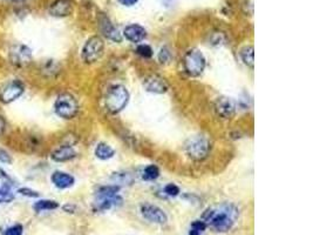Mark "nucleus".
<instances>
[{
  "mask_svg": "<svg viewBox=\"0 0 313 235\" xmlns=\"http://www.w3.org/2000/svg\"><path fill=\"white\" fill-rule=\"evenodd\" d=\"M129 100V93L127 88L122 85L113 86L107 92L106 107L109 112L119 113L125 109Z\"/></svg>",
  "mask_w": 313,
  "mask_h": 235,
  "instance_id": "nucleus-2",
  "label": "nucleus"
},
{
  "mask_svg": "<svg viewBox=\"0 0 313 235\" xmlns=\"http://www.w3.org/2000/svg\"><path fill=\"white\" fill-rule=\"evenodd\" d=\"M73 12L72 0H57L50 7V13L53 17H67Z\"/></svg>",
  "mask_w": 313,
  "mask_h": 235,
  "instance_id": "nucleus-10",
  "label": "nucleus"
},
{
  "mask_svg": "<svg viewBox=\"0 0 313 235\" xmlns=\"http://www.w3.org/2000/svg\"><path fill=\"white\" fill-rule=\"evenodd\" d=\"M143 85H145L146 90L148 91V92L156 93V94L165 93V92H167V90H168L167 83H165V81L163 80L162 78H159L157 76L148 77L145 80V83H143Z\"/></svg>",
  "mask_w": 313,
  "mask_h": 235,
  "instance_id": "nucleus-11",
  "label": "nucleus"
},
{
  "mask_svg": "<svg viewBox=\"0 0 313 235\" xmlns=\"http://www.w3.org/2000/svg\"><path fill=\"white\" fill-rule=\"evenodd\" d=\"M22 233H24V227L20 224L14 225L5 231V235H22Z\"/></svg>",
  "mask_w": 313,
  "mask_h": 235,
  "instance_id": "nucleus-27",
  "label": "nucleus"
},
{
  "mask_svg": "<svg viewBox=\"0 0 313 235\" xmlns=\"http://www.w3.org/2000/svg\"><path fill=\"white\" fill-rule=\"evenodd\" d=\"M104 50V42L100 37H92L86 41L83 45L82 53V60L87 64H93L102 57Z\"/></svg>",
  "mask_w": 313,
  "mask_h": 235,
  "instance_id": "nucleus-5",
  "label": "nucleus"
},
{
  "mask_svg": "<svg viewBox=\"0 0 313 235\" xmlns=\"http://www.w3.org/2000/svg\"><path fill=\"white\" fill-rule=\"evenodd\" d=\"M191 230L197 231L198 233H202V232H204L205 230H207V224H205L203 220H197L191 224Z\"/></svg>",
  "mask_w": 313,
  "mask_h": 235,
  "instance_id": "nucleus-30",
  "label": "nucleus"
},
{
  "mask_svg": "<svg viewBox=\"0 0 313 235\" xmlns=\"http://www.w3.org/2000/svg\"><path fill=\"white\" fill-rule=\"evenodd\" d=\"M240 57H242V60L244 61V64L246 66L253 67L255 65V59H253V47L252 46H246L244 47L242 51H240Z\"/></svg>",
  "mask_w": 313,
  "mask_h": 235,
  "instance_id": "nucleus-21",
  "label": "nucleus"
},
{
  "mask_svg": "<svg viewBox=\"0 0 313 235\" xmlns=\"http://www.w3.org/2000/svg\"><path fill=\"white\" fill-rule=\"evenodd\" d=\"M183 64L189 76L198 77L205 68V58L201 51L190 50L185 54Z\"/></svg>",
  "mask_w": 313,
  "mask_h": 235,
  "instance_id": "nucleus-6",
  "label": "nucleus"
},
{
  "mask_svg": "<svg viewBox=\"0 0 313 235\" xmlns=\"http://www.w3.org/2000/svg\"><path fill=\"white\" fill-rule=\"evenodd\" d=\"M141 214L143 218L154 224L163 225L168 221V217L167 214L164 213V211L161 210L157 206L151 204H146L141 206Z\"/></svg>",
  "mask_w": 313,
  "mask_h": 235,
  "instance_id": "nucleus-8",
  "label": "nucleus"
},
{
  "mask_svg": "<svg viewBox=\"0 0 313 235\" xmlns=\"http://www.w3.org/2000/svg\"><path fill=\"white\" fill-rule=\"evenodd\" d=\"M0 162H4V164H11L12 162V156L4 148H0Z\"/></svg>",
  "mask_w": 313,
  "mask_h": 235,
  "instance_id": "nucleus-31",
  "label": "nucleus"
},
{
  "mask_svg": "<svg viewBox=\"0 0 313 235\" xmlns=\"http://www.w3.org/2000/svg\"><path fill=\"white\" fill-rule=\"evenodd\" d=\"M216 112L223 119H230L236 113V104L231 98L222 97L216 101Z\"/></svg>",
  "mask_w": 313,
  "mask_h": 235,
  "instance_id": "nucleus-9",
  "label": "nucleus"
},
{
  "mask_svg": "<svg viewBox=\"0 0 313 235\" xmlns=\"http://www.w3.org/2000/svg\"><path fill=\"white\" fill-rule=\"evenodd\" d=\"M14 200V194L12 193V189L9 187V184H5L2 188H0V202L2 204H8Z\"/></svg>",
  "mask_w": 313,
  "mask_h": 235,
  "instance_id": "nucleus-22",
  "label": "nucleus"
},
{
  "mask_svg": "<svg viewBox=\"0 0 313 235\" xmlns=\"http://www.w3.org/2000/svg\"><path fill=\"white\" fill-rule=\"evenodd\" d=\"M164 193L169 197H176V195L180 194V188L175 184H169L164 187Z\"/></svg>",
  "mask_w": 313,
  "mask_h": 235,
  "instance_id": "nucleus-28",
  "label": "nucleus"
},
{
  "mask_svg": "<svg viewBox=\"0 0 313 235\" xmlns=\"http://www.w3.org/2000/svg\"><path fill=\"white\" fill-rule=\"evenodd\" d=\"M59 207V204L54 200H40L35 202L33 205V208L35 212H42V211H53Z\"/></svg>",
  "mask_w": 313,
  "mask_h": 235,
  "instance_id": "nucleus-20",
  "label": "nucleus"
},
{
  "mask_svg": "<svg viewBox=\"0 0 313 235\" xmlns=\"http://www.w3.org/2000/svg\"><path fill=\"white\" fill-rule=\"evenodd\" d=\"M123 35H125L126 39H128L129 41L140 42L146 38L147 32L141 25L133 24V25L127 26V27L125 28V31H123Z\"/></svg>",
  "mask_w": 313,
  "mask_h": 235,
  "instance_id": "nucleus-14",
  "label": "nucleus"
},
{
  "mask_svg": "<svg viewBox=\"0 0 313 235\" xmlns=\"http://www.w3.org/2000/svg\"><path fill=\"white\" fill-rule=\"evenodd\" d=\"M119 1H120V4H122L125 6H133V5H135L139 0H119Z\"/></svg>",
  "mask_w": 313,
  "mask_h": 235,
  "instance_id": "nucleus-32",
  "label": "nucleus"
},
{
  "mask_svg": "<svg viewBox=\"0 0 313 235\" xmlns=\"http://www.w3.org/2000/svg\"><path fill=\"white\" fill-rule=\"evenodd\" d=\"M51 179H52V182H53V184L60 189H66V188L72 187V186L74 185V181H76L71 174H68V173H65V172H60V171L54 172L53 174H52Z\"/></svg>",
  "mask_w": 313,
  "mask_h": 235,
  "instance_id": "nucleus-15",
  "label": "nucleus"
},
{
  "mask_svg": "<svg viewBox=\"0 0 313 235\" xmlns=\"http://www.w3.org/2000/svg\"><path fill=\"white\" fill-rule=\"evenodd\" d=\"M158 60L161 64H167L171 60V53L167 47L162 48L158 53Z\"/></svg>",
  "mask_w": 313,
  "mask_h": 235,
  "instance_id": "nucleus-26",
  "label": "nucleus"
},
{
  "mask_svg": "<svg viewBox=\"0 0 313 235\" xmlns=\"http://www.w3.org/2000/svg\"><path fill=\"white\" fill-rule=\"evenodd\" d=\"M136 52H138L139 55H141L142 58H152L153 57V50L149 45L142 44L139 45L138 48H136Z\"/></svg>",
  "mask_w": 313,
  "mask_h": 235,
  "instance_id": "nucleus-25",
  "label": "nucleus"
},
{
  "mask_svg": "<svg viewBox=\"0 0 313 235\" xmlns=\"http://www.w3.org/2000/svg\"><path fill=\"white\" fill-rule=\"evenodd\" d=\"M114 154H115L114 149L109 145H107V143L101 142L96 146L95 155L101 160H108L110 158H113Z\"/></svg>",
  "mask_w": 313,
  "mask_h": 235,
  "instance_id": "nucleus-18",
  "label": "nucleus"
},
{
  "mask_svg": "<svg viewBox=\"0 0 313 235\" xmlns=\"http://www.w3.org/2000/svg\"><path fill=\"white\" fill-rule=\"evenodd\" d=\"M5 128H6V121H5L4 118L0 116V135H1L2 133H4Z\"/></svg>",
  "mask_w": 313,
  "mask_h": 235,
  "instance_id": "nucleus-33",
  "label": "nucleus"
},
{
  "mask_svg": "<svg viewBox=\"0 0 313 235\" xmlns=\"http://www.w3.org/2000/svg\"><path fill=\"white\" fill-rule=\"evenodd\" d=\"M19 193L24 197H28V198H39V193L37 191H33V189L24 187V188H19Z\"/></svg>",
  "mask_w": 313,
  "mask_h": 235,
  "instance_id": "nucleus-29",
  "label": "nucleus"
},
{
  "mask_svg": "<svg viewBox=\"0 0 313 235\" xmlns=\"http://www.w3.org/2000/svg\"><path fill=\"white\" fill-rule=\"evenodd\" d=\"M122 204V199L120 197H113L108 199H97L96 206L100 211H107L114 207V206H119Z\"/></svg>",
  "mask_w": 313,
  "mask_h": 235,
  "instance_id": "nucleus-17",
  "label": "nucleus"
},
{
  "mask_svg": "<svg viewBox=\"0 0 313 235\" xmlns=\"http://www.w3.org/2000/svg\"><path fill=\"white\" fill-rule=\"evenodd\" d=\"M238 217V211L234 205H222L217 210H207L204 212L202 220L205 224H210V226L216 232L230 231L233 228L235 221Z\"/></svg>",
  "mask_w": 313,
  "mask_h": 235,
  "instance_id": "nucleus-1",
  "label": "nucleus"
},
{
  "mask_svg": "<svg viewBox=\"0 0 313 235\" xmlns=\"http://www.w3.org/2000/svg\"><path fill=\"white\" fill-rule=\"evenodd\" d=\"M11 59L13 64L22 66V65L29 63V60H31V50L24 46V45H18L12 50Z\"/></svg>",
  "mask_w": 313,
  "mask_h": 235,
  "instance_id": "nucleus-13",
  "label": "nucleus"
},
{
  "mask_svg": "<svg viewBox=\"0 0 313 235\" xmlns=\"http://www.w3.org/2000/svg\"><path fill=\"white\" fill-rule=\"evenodd\" d=\"M55 113L64 119H72L77 116L79 105L76 98L68 93H64L58 97L54 104Z\"/></svg>",
  "mask_w": 313,
  "mask_h": 235,
  "instance_id": "nucleus-4",
  "label": "nucleus"
},
{
  "mask_svg": "<svg viewBox=\"0 0 313 235\" xmlns=\"http://www.w3.org/2000/svg\"><path fill=\"white\" fill-rule=\"evenodd\" d=\"M0 179H2V180H6V181L11 180V179H9V176L6 174V172L2 171V169H0Z\"/></svg>",
  "mask_w": 313,
  "mask_h": 235,
  "instance_id": "nucleus-34",
  "label": "nucleus"
},
{
  "mask_svg": "<svg viewBox=\"0 0 313 235\" xmlns=\"http://www.w3.org/2000/svg\"><path fill=\"white\" fill-rule=\"evenodd\" d=\"M142 176L145 180H155V179H157L159 176V169L157 166L151 165L145 168Z\"/></svg>",
  "mask_w": 313,
  "mask_h": 235,
  "instance_id": "nucleus-23",
  "label": "nucleus"
},
{
  "mask_svg": "<svg viewBox=\"0 0 313 235\" xmlns=\"http://www.w3.org/2000/svg\"><path fill=\"white\" fill-rule=\"evenodd\" d=\"M77 156V152L71 146H61L52 153V159L57 162L70 161Z\"/></svg>",
  "mask_w": 313,
  "mask_h": 235,
  "instance_id": "nucleus-16",
  "label": "nucleus"
},
{
  "mask_svg": "<svg viewBox=\"0 0 313 235\" xmlns=\"http://www.w3.org/2000/svg\"><path fill=\"white\" fill-rule=\"evenodd\" d=\"M210 148V141L202 135L194 136V138L189 139L188 142L185 143V152L194 160H203L207 158Z\"/></svg>",
  "mask_w": 313,
  "mask_h": 235,
  "instance_id": "nucleus-3",
  "label": "nucleus"
},
{
  "mask_svg": "<svg viewBox=\"0 0 313 235\" xmlns=\"http://www.w3.org/2000/svg\"><path fill=\"white\" fill-rule=\"evenodd\" d=\"M119 187L117 186H104L101 187L99 191L96 192V198L97 199H108L116 197L117 192H119Z\"/></svg>",
  "mask_w": 313,
  "mask_h": 235,
  "instance_id": "nucleus-19",
  "label": "nucleus"
},
{
  "mask_svg": "<svg viewBox=\"0 0 313 235\" xmlns=\"http://www.w3.org/2000/svg\"><path fill=\"white\" fill-rule=\"evenodd\" d=\"M112 179L116 182V184L126 185V184H132L133 182L132 175L128 174V173H115V174L112 176Z\"/></svg>",
  "mask_w": 313,
  "mask_h": 235,
  "instance_id": "nucleus-24",
  "label": "nucleus"
},
{
  "mask_svg": "<svg viewBox=\"0 0 313 235\" xmlns=\"http://www.w3.org/2000/svg\"><path fill=\"white\" fill-rule=\"evenodd\" d=\"M100 27H101V31H102L103 35L107 39H109V40L115 41V42L121 41L122 37H121V34H120L119 29H117L115 26H114L112 22H110L108 18L102 17L100 19Z\"/></svg>",
  "mask_w": 313,
  "mask_h": 235,
  "instance_id": "nucleus-12",
  "label": "nucleus"
},
{
  "mask_svg": "<svg viewBox=\"0 0 313 235\" xmlns=\"http://www.w3.org/2000/svg\"><path fill=\"white\" fill-rule=\"evenodd\" d=\"M24 91L25 87L20 81L19 80L11 81V83L7 84L4 88H2L1 93H0V101L4 104L13 103V101L17 100L18 98H20L22 96Z\"/></svg>",
  "mask_w": 313,
  "mask_h": 235,
  "instance_id": "nucleus-7",
  "label": "nucleus"
}]
</instances>
